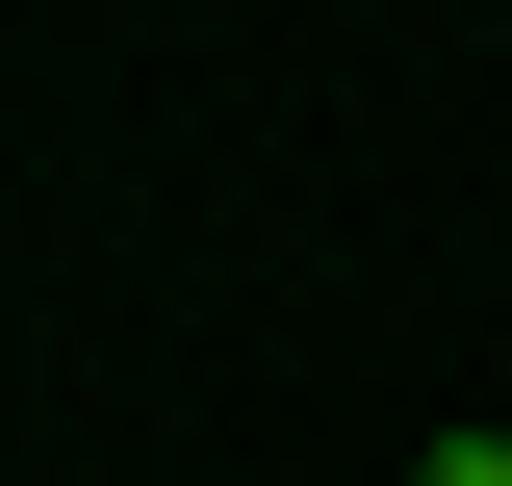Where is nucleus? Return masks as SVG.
I'll list each match as a JSON object with an SVG mask.
<instances>
[{"instance_id":"nucleus-1","label":"nucleus","mask_w":512,"mask_h":486,"mask_svg":"<svg viewBox=\"0 0 512 486\" xmlns=\"http://www.w3.org/2000/svg\"><path fill=\"white\" fill-rule=\"evenodd\" d=\"M436 486H512V435H436Z\"/></svg>"}]
</instances>
